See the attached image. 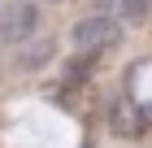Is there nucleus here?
Listing matches in <instances>:
<instances>
[{
  "label": "nucleus",
  "instance_id": "obj_5",
  "mask_svg": "<svg viewBox=\"0 0 152 148\" xmlns=\"http://www.w3.org/2000/svg\"><path fill=\"white\" fill-rule=\"evenodd\" d=\"M113 13H126V18H143V13L152 9V0H104Z\"/></svg>",
  "mask_w": 152,
  "mask_h": 148
},
{
  "label": "nucleus",
  "instance_id": "obj_2",
  "mask_svg": "<svg viewBox=\"0 0 152 148\" xmlns=\"http://www.w3.org/2000/svg\"><path fill=\"white\" fill-rule=\"evenodd\" d=\"M35 31H39V4L35 0H9L0 9V44L4 48L26 44Z\"/></svg>",
  "mask_w": 152,
  "mask_h": 148
},
{
  "label": "nucleus",
  "instance_id": "obj_3",
  "mask_svg": "<svg viewBox=\"0 0 152 148\" xmlns=\"http://www.w3.org/2000/svg\"><path fill=\"white\" fill-rule=\"evenodd\" d=\"M143 126H148V113H143L139 100H130V96H117L113 105H109V131H113L117 139H139Z\"/></svg>",
  "mask_w": 152,
  "mask_h": 148
},
{
  "label": "nucleus",
  "instance_id": "obj_4",
  "mask_svg": "<svg viewBox=\"0 0 152 148\" xmlns=\"http://www.w3.org/2000/svg\"><path fill=\"white\" fill-rule=\"evenodd\" d=\"M52 52H57V39H48V35H31L26 44H18V66L22 70H39V66H48L52 61Z\"/></svg>",
  "mask_w": 152,
  "mask_h": 148
},
{
  "label": "nucleus",
  "instance_id": "obj_1",
  "mask_svg": "<svg viewBox=\"0 0 152 148\" xmlns=\"http://www.w3.org/2000/svg\"><path fill=\"white\" fill-rule=\"evenodd\" d=\"M122 44V22L113 13H87L70 26V48L74 52H104V48Z\"/></svg>",
  "mask_w": 152,
  "mask_h": 148
}]
</instances>
